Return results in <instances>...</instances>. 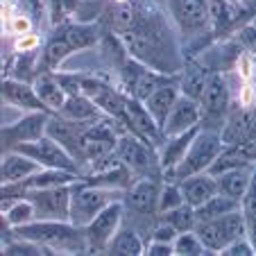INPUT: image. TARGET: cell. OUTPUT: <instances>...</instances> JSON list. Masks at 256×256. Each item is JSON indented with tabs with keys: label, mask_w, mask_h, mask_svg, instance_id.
I'll list each match as a JSON object with an SVG mask.
<instances>
[{
	"label": "cell",
	"mask_w": 256,
	"mask_h": 256,
	"mask_svg": "<svg viewBox=\"0 0 256 256\" xmlns=\"http://www.w3.org/2000/svg\"><path fill=\"white\" fill-rule=\"evenodd\" d=\"M254 168L256 166L247 164V166H238V168H232V170H227V172L218 174V188H220V193L242 200L247 188H250Z\"/></svg>",
	"instance_id": "cell-21"
},
{
	"label": "cell",
	"mask_w": 256,
	"mask_h": 256,
	"mask_svg": "<svg viewBox=\"0 0 256 256\" xmlns=\"http://www.w3.org/2000/svg\"><path fill=\"white\" fill-rule=\"evenodd\" d=\"M206 247H204V242L200 240V236L193 232H182L177 236V240H174V254L177 256H202L206 254Z\"/></svg>",
	"instance_id": "cell-34"
},
{
	"label": "cell",
	"mask_w": 256,
	"mask_h": 256,
	"mask_svg": "<svg viewBox=\"0 0 256 256\" xmlns=\"http://www.w3.org/2000/svg\"><path fill=\"white\" fill-rule=\"evenodd\" d=\"M202 120H206V130H222L224 114L229 109V88L220 75H208V82L200 98Z\"/></svg>",
	"instance_id": "cell-8"
},
{
	"label": "cell",
	"mask_w": 256,
	"mask_h": 256,
	"mask_svg": "<svg viewBox=\"0 0 256 256\" xmlns=\"http://www.w3.org/2000/svg\"><path fill=\"white\" fill-rule=\"evenodd\" d=\"M64 36L66 41L72 46V50H84L91 48L98 41V28L96 25H70V28L64 30Z\"/></svg>",
	"instance_id": "cell-30"
},
{
	"label": "cell",
	"mask_w": 256,
	"mask_h": 256,
	"mask_svg": "<svg viewBox=\"0 0 256 256\" xmlns=\"http://www.w3.org/2000/svg\"><path fill=\"white\" fill-rule=\"evenodd\" d=\"M70 52H72V46L66 41V36H64V34H57V36L50 39V44L46 46V50H44L46 66H50V68L59 66Z\"/></svg>",
	"instance_id": "cell-33"
},
{
	"label": "cell",
	"mask_w": 256,
	"mask_h": 256,
	"mask_svg": "<svg viewBox=\"0 0 256 256\" xmlns=\"http://www.w3.org/2000/svg\"><path fill=\"white\" fill-rule=\"evenodd\" d=\"M106 252L116 256H138L143 254V242H140L138 234L134 229H118V234L112 238Z\"/></svg>",
	"instance_id": "cell-28"
},
{
	"label": "cell",
	"mask_w": 256,
	"mask_h": 256,
	"mask_svg": "<svg viewBox=\"0 0 256 256\" xmlns=\"http://www.w3.org/2000/svg\"><path fill=\"white\" fill-rule=\"evenodd\" d=\"M200 127H202V125L193 127V130L184 132V134L168 136V138H166L164 152H161V159H159L161 168H164V170H168V172H170V170H172L174 166L179 164V161L184 159L186 150H188V148H190V143H193V138H195V136H198Z\"/></svg>",
	"instance_id": "cell-22"
},
{
	"label": "cell",
	"mask_w": 256,
	"mask_h": 256,
	"mask_svg": "<svg viewBox=\"0 0 256 256\" xmlns=\"http://www.w3.org/2000/svg\"><path fill=\"white\" fill-rule=\"evenodd\" d=\"M116 154L120 159V164H125L132 172H143V174H152L156 168V156L150 150L148 140L140 138L138 134H125L118 138L116 143Z\"/></svg>",
	"instance_id": "cell-9"
},
{
	"label": "cell",
	"mask_w": 256,
	"mask_h": 256,
	"mask_svg": "<svg viewBox=\"0 0 256 256\" xmlns=\"http://www.w3.org/2000/svg\"><path fill=\"white\" fill-rule=\"evenodd\" d=\"M2 254L7 256H36V254H52L48 247L39 245V242L34 240H28V238H18L14 242H7L2 247Z\"/></svg>",
	"instance_id": "cell-35"
},
{
	"label": "cell",
	"mask_w": 256,
	"mask_h": 256,
	"mask_svg": "<svg viewBox=\"0 0 256 256\" xmlns=\"http://www.w3.org/2000/svg\"><path fill=\"white\" fill-rule=\"evenodd\" d=\"M179 186H182V190H184L186 204H190L193 208H198L200 204H204L208 198H213L216 193H220V188H218V177L211 174L208 170L182 179Z\"/></svg>",
	"instance_id": "cell-15"
},
{
	"label": "cell",
	"mask_w": 256,
	"mask_h": 256,
	"mask_svg": "<svg viewBox=\"0 0 256 256\" xmlns=\"http://www.w3.org/2000/svg\"><path fill=\"white\" fill-rule=\"evenodd\" d=\"M25 198L34 204L36 220H70V186H54V188H28Z\"/></svg>",
	"instance_id": "cell-5"
},
{
	"label": "cell",
	"mask_w": 256,
	"mask_h": 256,
	"mask_svg": "<svg viewBox=\"0 0 256 256\" xmlns=\"http://www.w3.org/2000/svg\"><path fill=\"white\" fill-rule=\"evenodd\" d=\"M252 114H254V127H256V106H254V109H252Z\"/></svg>",
	"instance_id": "cell-43"
},
{
	"label": "cell",
	"mask_w": 256,
	"mask_h": 256,
	"mask_svg": "<svg viewBox=\"0 0 256 256\" xmlns=\"http://www.w3.org/2000/svg\"><path fill=\"white\" fill-rule=\"evenodd\" d=\"M238 44H240V48L250 50V52H256V25L254 23L238 30Z\"/></svg>",
	"instance_id": "cell-41"
},
{
	"label": "cell",
	"mask_w": 256,
	"mask_h": 256,
	"mask_svg": "<svg viewBox=\"0 0 256 256\" xmlns=\"http://www.w3.org/2000/svg\"><path fill=\"white\" fill-rule=\"evenodd\" d=\"M34 88L39 93L41 102L46 104V109L52 114H59V109L64 106V102H66V98H68L62 82H59L54 75H39V78L34 80Z\"/></svg>",
	"instance_id": "cell-23"
},
{
	"label": "cell",
	"mask_w": 256,
	"mask_h": 256,
	"mask_svg": "<svg viewBox=\"0 0 256 256\" xmlns=\"http://www.w3.org/2000/svg\"><path fill=\"white\" fill-rule=\"evenodd\" d=\"M195 234L200 236V240L204 242L208 252H222L229 242L245 238L247 234V220L242 208L232 211L227 216L213 218V220H202L195 224Z\"/></svg>",
	"instance_id": "cell-3"
},
{
	"label": "cell",
	"mask_w": 256,
	"mask_h": 256,
	"mask_svg": "<svg viewBox=\"0 0 256 256\" xmlns=\"http://www.w3.org/2000/svg\"><path fill=\"white\" fill-rule=\"evenodd\" d=\"M224 150V143H222V136H220V130H206V127H200L198 136L193 138L190 148L186 150L184 159L179 161L170 174H172L177 182L182 179L190 177V174H198V172H204V170L211 168V164L222 154Z\"/></svg>",
	"instance_id": "cell-2"
},
{
	"label": "cell",
	"mask_w": 256,
	"mask_h": 256,
	"mask_svg": "<svg viewBox=\"0 0 256 256\" xmlns=\"http://www.w3.org/2000/svg\"><path fill=\"white\" fill-rule=\"evenodd\" d=\"M224 148L229 145L242 143L250 136H256V127H254V114L252 112H234L232 116L224 120L222 130H220Z\"/></svg>",
	"instance_id": "cell-20"
},
{
	"label": "cell",
	"mask_w": 256,
	"mask_h": 256,
	"mask_svg": "<svg viewBox=\"0 0 256 256\" xmlns=\"http://www.w3.org/2000/svg\"><path fill=\"white\" fill-rule=\"evenodd\" d=\"M138 14H136V10L132 5H120L116 10V14H114V25H116V30L120 34L130 32V30H134L136 25H138Z\"/></svg>",
	"instance_id": "cell-38"
},
{
	"label": "cell",
	"mask_w": 256,
	"mask_h": 256,
	"mask_svg": "<svg viewBox=\"0 0 256 256\" xmlns=\"http://www.w3.org/2000/svg\"><path fill=\"white\" fill-rule=\"evenodd\" d=\"M91 122H78V120H70V118H64L59 114L50 116L48 122V136H52L57 143H62L68 152H70L80 164H84V132Z\"/></svg>",
	"instance_id": "cell-12"
},
{
	"label": "cell",
	"mask_w": 256,
	"mask_h": 256,
	"mask_svg": "<svg viewBox=\"0 0 256 256\" xmlns=\"http://www.w3.org/2000/svg\"><path fill=\"white\" fill-rule=\"evenodd\" d=\"M48 112H30L14 125H2V148L5 150H14L23 143H32V140L41 138L48 134Z\"/></svg>",
	"instance_id": "cell-10"
},
{
	"label": "cell",
	"mask_w": 256,
	"mask_h": 256,
	"mask_svg": "<svg viewBox=\"0 0 256 256\" xmlns=\"http://www.w3.org/2000/svg\"><path fill=\"white\" fill-rule=\"evenodd\" d=\"M2 100L14 106H20V109H28V112H48L34 84L20 82V80H5L2 82Z\"/></svg>",
	"instance_id": "cell-17"
},
{
	"label": "cell",
	"mask_w": 256,
	"mask_h": 256,
	"mask_svg": "<svg viewBox=\"0 0 256 256\" xmlns=\"http://www.w3.org/2000/svg\"><path fill=\"white\" fill-rule=\"evenodd\" d=\"M179 96H182V91H179L177 82H164L148 100L143 102V104L148 106V112L154 116V120L159 122V127H164L166 118H168L170 109L174 106V102L179 100Z\"/></svg>",
	"instance_id": "cell-19"
},
{
	"label": "cell",
	"mask_w": 256,
	"mask_h": 256,
	"mask_svg": "<svg viewBox=\"0 0 256 256\" xmlns=\"http://www.w3.org/2000/svg\"><path fill=\"white\" fill-rule=\"evenodd\" d=\"M220 254H224V256H252V254H256V245H252L247 238H238V240L229 242Z\"/></svg>",
	"instance_id": "cell-39"
},
{
	"label": "cell",
	"mask_w": 256,
	"mask_h": 256,
	"mask_svg": "<svg viewBox=\"0 0 256 256\" xmlns=\"http://www.w3.org/2000/svg\"><path fill=\"white\" fill-rule=\"evenodd\" d=\"M114 200V188H104V186L96 184H78L72 186V200H70V222L78 227H86L93 218L106 208Z\"/></svg>",
	"instance_id": "cell-4"
},
{
	"label": "cell",
	"mask_w": 256,
	"mask_h": 256,
	"mask_svg": "<svg viewBox=\"0 0 256 256\" xmlns=\"http://www.w3.org/2000/svg\"><path fill=\"white\" fill-rule=\"evenodd\" d=\"M229 2H236V0H229Z\"/></svg>",
	"instance_id": "cell-44"
},
{
	"label": "cell",
	"mask_w": 256,
	"mask_h": 256,
	"mask_svg": "<svg viewBox=\"0 0 256 256\" xmlns=\"http://www.w3.org/2000/svg\"><path fill=\"white\" fill-rule=\"evenodd\" d=\"M179 229L172 227L170 222H166V220H161L159 224L154 227V232H152V240H164V242H174L179 236Z\"/></svg>",
	"instance_id": "cell-40"
},
{
	"label": "cell",
	"mask_w": 256,
	"mask_h": 256,
	"mask_svg": "<svg viewBox=\"0 0 256 256\" xmlns=\"http://www.w3.org/2000/svg\"><path fill=\"white\" fill-rule=\"evenodd\" d=\"M164 82H168V80H164V72L145 68L143 75L138 78V82H136V84H134V88H132V93H134L136 100L145 102V100H148V98H150L152 93H154Z\"/></svg>",
	"instance_id": "cell-32"
},
{
	"label": "cell",
	"mask_w": 256,
	"mask_h": 256,
	"mask_svg": "<svg viewBox=\"0 0 256 256\" xmlns=\"http://www.w3.org/2000/svg\"><path fill=\"white\" fill-rule=\"evenodd\" d=\"M161 220L170 222L179 232H193L195 224H198V216H195V208L190 204H182V206L172 208L168 213H161Z\"/></svg>",
	"instance_id": "cell-31"
},
{
	"label": "cell",
	"mask_w": 256,
	"mask_h": 256,
	"mask_svg": "<svg viewBox=\"0 0 256 256\" xmlns=\"http://www.w3.org/2000/svg\"><path fill=\"white\" fill-rule=\"evenodd\" d=\"M206 82H208V72L204 70L202 66L190 64V66L184 68L182 78H179V91H182V96H188V98H193V100H200Z\"/></svg>",
	"instance_id": "cell-27"
},
{
	"label": "cell",
	"mask_w": 256,
	"mask_h": 256,
	"mask_svg": "<svg viewBox=\"0 0 256 256\" xmlns=\"http://www.w3.org/2000/svg\"><path fill=\"white\" fill-rule=\"evenodd\" d=\"M200 120H202L200 100H193V98H188V96H179V100L174 102V106L170 109L161 132H164L166 138H168V136H177V134H184V132L198 127Z\"/></svg>",
	"instance_id": "cell-13"
},
{
	"label": "cell",
	"mask_w": 256,
	"mask_h": 256,
	"mask_svg": "<svg viewBox=\"0 0 256 256\" xmlns=\"http://www.w3.org/2000/svg\"><path fill=\"white\" fill-rule=\"evenodd\" d=\"M98 112H100V106H98L88 96L80 93V96L66 98L64 106L59 109V116L70 118V120H78V122H93L98 118Z\"/></svg>",
	"instance_id": "cell-24"
},
{
	"label": "cell",
	"mask_w": 256,
	"mask_h": 256,
	"mask_svg": "<svg viewBox=\"0 0 256 256\" xmlns=\"http://www.w3.org/2000/svg\"><path fill=\"white\" fill-rule=\"evenodd\" d=\"M238 208H242L238 198H232V195H224V193H216L213 198H208L206 202L195 208V216H198V222H202V220H213V218L227 216V213L238 211Z\"/></svg>",
	"instance_id": "cell-26"
},
{
	"label": "cell",
	"mask_w": 256,
	"mask_h": 256,
	"mask_svg": "<svg viewBox=\"0 0 256 256\" xmlns=\"http://www.w3.org/2000/svg\"><path fill=\"white\" fill-rule=\"evenodd\" d=\"M16 152H23L30 159L39 161L44 168H62V170H70V172H78V164L80 161L70 154V152L64 148L62 143L52 138V136H41V138L32 140V143H23L18 148H14Z\"/></svg>",
	"instance_id": "cell-6"
},
{
	"label": "cell",
	"mask_w": 256,
	"mask_h": 256,
	"mask_svg": "<svg viewBox=\"0 0 256 256\" xmlns=\"http://www.w3.org/2000/svg\"><path fill=\"white\" fill-rule=\"evenodd\" d=\"M125 125H130V130L134 134H138L140 138H145L148 143H159V138L164 136L154 116L136 98H127L125 100Z\"/></svg>",
	"instance_id": "cell-14"
},
{
	"label": "cell",
	"mask_w": 256,
	"mask_h": 256,
	"mask_svg": "<svg viewBox=\"0 0 256 256\" xmlns=\"http://www.w3.org/2000/svg\"><path fill=\"white\" fill-rule=\"evenodd\" d=\"M148 256H170L174 254V242H164V240H152L148 245Z\"/></svg>",
	"instance_id": "cell-42"
},
{
	"label": "cell",
	"mask_w": 256,
	"mask_h": 256,
	"mask_svg": "<svg viewBox=\"0 0 256 256\" xmlns=\"http://www.w3.org/2000/svg\"><path fill=\"white\" fill-rule=\"evenodd\" d=\"M78 182V172L62 168H41L36 174L25 179V188H54V186H70Z\"/></svg>",
	"instance_id": "cell-25"
},
{
	"label": "cell",
	"mask_w": 256,
	"mask_h": 256,
	"mask_svg": "<svg viewBox=\"0 0 256 256\" xmlns=\"http://www.w3.org/2000/svg\"><path fill=\"white\" fill-rule=\"evenodd\" d=\"M2 213H5V220H7V224H10L12 229L23 227V224L32 222V220H36V211H34V204L30 202L28 198L10 202L7 206H2Z\"/></svg>",
	"instance_id": "cell-29"
},
{
	"label": "cell",
	"mask_w": 256,
	"mask_h": 256,
	"mask_svg": "<svg viewBox=\"0 0 256 256\" xmlns=\"http://www.w3.org/2000/svg\"><path fill=\"white\" fill-rule=\"evenodd\" d=\"M120 39L125 44L127 52L136 62L143 64V66L152 68V70H159L164 75L166 72H174L177 59H174V52L161 28L145 23V20H138V25L134 30L120 34Z\"/></svg>",
	"instance_id": "cell-1"
},
{
	"label": "cell",
	"mask_w": 256,
	"mask_h": 256,
	"mask_svg": "<svg viewBox=\"0 0 256 256\" xmlns=\"http://www.w3.org/2000/svg\"><path fill=\"white\" fill-rule=\"evenodd\" d=\"M122 222V204L112 202L106 208H102L91 222L84 227L88 250H106L112 238L118 234V227Z\"/></svg>",
	"instance_id": "cell-11"
},
{
	"label": "cell",
	"mask_w": 256,
	"mask_h": 256,
	"mask_svg": "<svg viewBox=\"0 0 256 256\" xmlns=\"http://www.w3.org/2000/svg\"><path fill=\"white\" fill-rule=\"evenodd\" d=\"M44 166L39 161L30 159L28 154L16 150H7V154L2 156V168H0V174H2V184H18V182H25L32 174H36Z\"/></svg>",
	"instance_id": "cell-16"
},
{
	"label": "cell",
	"mask_w": 256,
	"mask_h": 256,
	"mask_svg": "<svg viewBox=\"0 0 256 256\" xmlns=\"http://www.w3.org/2000/svg\"><path fill=\"white\" fill-rule=\"evenodd\" d=\"M186 204V198H184V190L179 184H166L161 186V193H159V213H168L172 208L182 206Z\"/></svg>",
	"instance_id": "cell-36"
},
{
	"label": "cell",
	"mask_w": 256,
	"mask_h": 256,
	"mask_svg": "<svg viewBox=\"0 0 256 256\" xmlns=\"http://www.w3.org/2000/svg\"><path fill=\"white\" fill-rule=\"evenodd\" d=\"M236 20V10L229 0H211V23L216 28H227Z\"/></svg>",
	"instance_id": "cell-37"
},
{
	"label": "cell",
	"mask_w": 256,
	"mask_h": 256,
	"mask_svg": "<svg viewBox=\"0 0 256 256\" xmlns=\"http://www.w3.org/2000/svg\"><path fill=\"white\" fill-rule=\"evenodd\" d=\"M170 14L188 36L202 34L211 23V0H168Z\"/></svg>",
	"instance_id": "cell-7"
},
{
	"label": "cell",
	"mask_w": 256,
	"mask_h": 256,
	"mask_svg": "<svg viewBox=\"0 0 256 256\" xmlns=\"http://www.w3.org/2000/svg\"><path fill=\"white\" fill-rule=\"evenodd\" d=\"M159 193L161 184L148 174L145 179H140L132 186L130 195H127V204L136 213H159Z\"/></svg>",
	"instance_id": "cell-18"
}]
</instances>
